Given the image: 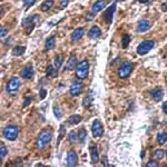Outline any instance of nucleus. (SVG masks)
Here are the masks:
<instances>
[{
  "label": "nucleus",
  "mask_w": 167,
  "mask_h": 167,
  "mask_svg": "<svg viewBox=\"0 0 167 167\" xmlns=\"http://www.w3.org/2000/svg\"><path fill=\"white\" fill-rule=\"evenodd\" d=\"M68 3H69V0H62V3H60V8H62V9L66 8V7H67Z\"/></svg>",
  "instance_id": "obj_39"
},
{
  "label": "nucleus",
  "mask_w": 167,
  "mask_h": 167,
  "mask_svg": "<svg viewBox=\"0 0 167 167\" xmlns=\"http://www.w3.org/2000/svg\"><path fill=\"white\" fill-rule=\"evenodd\" d=\"M93 103H94V93H93V90H89L88 95L82 100V106L85 108H89L93 105Z\"/></svg>",
  "instance_id": "obj_17"
},
{
  "label": "nucleus",
  "mask_w": 167,
  "mask_h": 167,
  "mask_svg": "<svg viewBox=\"0 0 167 167\" xmlns=\"http://www.w3.org/2000/svg\"><path fill=\"white\" fill-rule=\"evenodd\" d=\"M54 113H55L56 118H58V119H60V118H62V114H60V110H59V108L57 107V106H55V107H54Z\"/></svg>",
  "instance_id": "obj_35"
},
{
  "label": "nucleus",
  "mask_w": 167,
  "mask_h": 167,
  "mask_svg": "<svg viewBox=\"0 0 167 167\" xmlns=\"http://www.w3.org/2000/svg\"><path fill=\"white\" fill-rule=\"evenodd\" d=\"M51 138H53V130L51 129H44L37 137V141H36L37 148L38 149H44L45 146L50 143Z\"/></svg>",
  "instance_id": "obj_1"
},
{
  "label": "nucleus",
  "mask_w": 167,
  "mask_h": 167,
  "mask_svg": "<svg viewBox=\"0 0 167 167\" xmlns=\"http://www.w3.org/2000/svg\"><path fill=\"white\" fill-rule=\"evenodd\" d=\"M166 155H167V149H166Z\"/></svg>",
  "instance_id": "obj_45"
},
{
  "label": "nucleus",
  "mask_w": 167,
  "mask_h": 167,
  "mask_svg": "<svg viewBox=\"0 0 167 167\" xmlns=\"http://www.w3.org/2000/svg\"><path fill=\"white\" fill-rule=\"evenodd\" d=\"M31 100H32V98H31V96H26V98H25V101H24V107H27V106L29 105L30 103H31Z\"/></svg>",
  "instance_id": "obj_37"
},
{
  "label": "nucleus",
  "mask_w": 167,
  "mask_h": 167,
  "mask_svg": "<svg viewBox=\"0 0 167 167\" xmlns=\"http://www.w3.org/2000/svg\"><path fill=\"white\" fill-rule=\"evenodd\" d=\"M157 141L159 145H164L167 141V133L165 132H159L157 134Z\"/></svg>",
  "instance_id": "obj_24"
},
{
  "label": "nucleus",
  "mask_w": 167,
  "mask_h": 167,
  "mask_svg": "<svg viewBox=\"0 0 167 167\" xmlns=\"http://www.w3.org/2000/svg\"><path fill=\"white\" fill-rule=\"evenodd\" d=\"M100 34H101V30H100L99 27L94 26V27H91L90 30L88 31V37H89L90 39H96V38L99 37Z\"/></svg>",
  "instance_id": "obj_18"
},
{
  "label": "nucleus",
  "mask_w": 167,
  "mask_h": 167,
  "mask_svg": "<svg viewBox=\"0 0 167 167\" xmlns=\"http://www.w3.org/2000/svg\"><path fill=\"white\" fill-rule=\"evenodd\" d=\"M36 1H37V0H24V6H25V8H26V9L30 8L31 6H34V5H35Z\"/></svg>",
  "instance_id": "obj_33"
},
{
  "label": "nucleus",
  "mask_w": 167,
  "mask_h": 167,
  "mask_svg": "<svg viewBox=\"0 0 167 167\" xmlns=\"http://www.w3.org/2000/svg\"><path fill=\"white\" fill-rule=\"evenodd\" d=\"M115 10H116V3H113L111 5V7H109L107 10L105 11V14H104V20H105V22L107 25H110L111 21H113V16H114V12Z\"/></svg>",
  "instance_id": "obj_9"
},
{
  "label": "nucleus",
  "mask_w": 167,
  "mask_h": 167,
  "mask_svg": "<svg viewBox=\"0 0 167 167\" xmlns=\"http://www.w3.org/2000/svg\"><path fill=\"white\" fill-rule=\"evenodd\" d=\"M7 148L6 146L3 145V144H1V147H0V159H1V161H3V158L7 156Z\"/></svg>",
  "instance_id": "obj_31"
},
{
  "label": "nucleus",
  "mask_w": 167,
  "mask_h": 167,
  "mask_svg": "<svg viewBox=\"0 0 167 167\" xmlns=\"http://www.w3.org/2000/svg\"><path fill=\"white\" fill-rule=\"evenodd\" d=\"M7 35V29H5L3 27H1V34H0V36H1V38H3L5 36Z\"/></svg>",
  "instance_id": "obj_40"
},
{
  "label": "nucleus",
  "mask_w": 167,
  "mask_h": 167,
  "mask_svg": "<svg viewBox=\"0 0 167 167\" xmlns=\"http://www.w3.org/2000/svg\"><path fill=\"white\" fill-rule=\"evenodd\" d=\"M53 6H54V0H45L44 2L40 5V10L42 12H46Z\"/></svg>",
  "instance_id": "obj_21"
},
{
  "label": "nucleus",
  "mask_w": 167,
  "mask_h": 167,
  "mask_svg": "<svg viewBox=\"0 0 167 167\" xmlns=\"http://www.w3.org/2000/svg\"><path fill=\"white\" fill-rule=\"evenodd\" d=\"M12 165H14V166H20L21 161H20V159H17L16 161H14V163H12Z\"/></svg>",
  "instance_id": "obj_42"
},
{
  "label": "nucleus",
  "mask_w": 167,
  "mask_h": 167,
  "mask_svg": "<svg viewBox=\"0 0 167 167\" xmlns=\"http://www.w3.org/2000/svg\"><path fill=\"white\" fill-rule=\"evenodd\" d=\"M65 132H66V128H65L64 125L60 126V130H59V136H58V139H57V145H59L60 141L62 139V137L65 136Z\"/></svg>",
  "instance_id": "obj_32"
},
{
  "label": "nucleus",
  "mask_w": 167,
  "mask_h": 167,
  "mask_svg": "<svg viewBox=\"0 0 167 167\" xmlns=\"http://www.w3.org/2000/svg\"><path fill=\"white\" fill-rule=\"evenodd\" d=\"M89 152H90V157L93 164H97L99 161V155H98V150H97L96 145H90L89 146Z\"/></svg>",
  "instance_id": "obj_16"
},
{
  "label": "nucleus",
  "mask_w": 167,
  "mask_h": 167,
  "mask_svg": "<svg viewBox=\"0 0 167 167\" xmlns=\"http://www.w3.org/2000/svg\"><path fill=\"white\" fill-rule=\"evenodd\" d=\"M103 133H104V127L101 125V123L98 119L94 120V123L91 125V134H93V136L95 138H99L103 136Z\"/></svg>",
  "instance_id": "obj_7"
},
{
  "label": "nucleus",
  "mask_w": 167,
  "mask_h": 167,
  "mask_svg": "<svg viewBox=\"0 0 167 167\" xmlns=\"http://www.w3.org/2000/svg\"><path fill=\"white\" fill-rule=\"evenodd\" d=\"M19 87H20V79L17 78V77H12L11 79L7 82L6 90H7V93L12 95V94H15L16 91L19 89Z\"/></svg>",
  "instance_id": "obj_6"
},
{
  "label": "nucleus",
  "mask_w": 167,
  "mask_h": 167,
  "mask_svg": "<svg viewBox=\"0 0 167 167\" xmlns=\"http://www.w3.org/2000/svg\"><path fill=\"white\" fill-rule=\"evenodd\" d=\"M150 22L148 20H146V19H143V20H141L139 22H138L137 25V28H136V30H137L138 32H145L147 31V30L150 28Z\"/></svg>",
  "instance_id": "obj_15"
},
{
  "label": "nucleus",
  "mask_w": 167,
  "mask_h": 167,
  "mask_svg": "<svg viewBox=\"0 0 167 167\" xmlns=\"http://www.w3.org/2000/svg\"><path fill=\"white\" fill-rule=\"evenodd\" d=\"M77 163H78V157H77V154L74 150H69L67 154V165L69 167L76 166Z\"/></svg>",
  "instance_id": "obj_11"
},
{
  "label": "nucleus",
  "mask_w": 167,
  "mask_h": 167,
  "mask_svg": "<svg viewBox=\"0 0 167 167\" xmlns=\"http://www.w3.org/2000/svg\"><path fill=\"white\" fill-rule=\"evenodd\" d=\"M84 34H85V29L84 28H76L73 31V34H71V40L73 41L79 40L82 36H84Z\"/></svg>",
  "instance_id": "obj_19"
},
{
  "label": "nucleus",
  "mask_w": 167,
  "mask_h": 167,
  "mask_svg": "<svg viewBox=\"0 0 167 167\" xmlns=\"http://www.w3.org/2000/svg\"><path fill=\"white\" fill-rule=\"evenodd\" d=\"M55 68L56 67H53V66H48L47 71H46L48 77H50V78H55V77H57L58 71H57V69H55Z\"/></svg>",
  "instance_id": "obj_26"
},
{
  "label": "nucleus",
  "mask_w": 167,
  "mask_h": 167,
  "mask_svg": "<svg viewBox=\"0 0 167 167\" xmlns=\"http://www.w3.org/2000/svg\"><path fill=\"white\" fill-rule=\"evenodd\" d=\"M106 6H107V1H106V0H98V1H96V2L94 3V6L91 8V11L97 14V12L101 11L103 9H105Z\"/></svg>",
  "instance_id": "obj_14"
},
{
  "label": "nucleus",
  "mask_w": 167,
  "mask_h": 167,
  "mask_svg": "<svg viewBox=\"0 0 167 167\" xmlns=\"http://www.w3.org/2000/svg\"><path fill=\"white\" fill-rule=\"evenodd\" d=\"M95 15H96V14H95V12H89V14H88L87 16H86V20L87 21H90V20H93V19H94L95 18Z\"/></svg>",
  "instance_id": "obj_38"
},
{
  "label": "nucleus",
  "mask_w": 167,
  "mask_h": 167,
  "mask_svg": "<svg viewBox=\"0 0 167 167\" xmlns=\"http://www.w3.org/2000/svg\"><path fill=\"white\" fill-rule=\"evenodd\" d=\"M164 150L163 149H155L153 152V158L156 159V161H161L164 158Z\"/></svg>",
  "instance_id": "obj_23"
},
{
  "label": "nucleus",
  "mask_w": 167,
  "mask_h": 167,
  "mask_svg": "<svg viewBox=\"0 0 167 167\" xmlns=\"http://www.w3.org/2000/svg\"><path fill=\"white\" fill-rule=\"evenodd\" d=\"M163 111H164L165 115L167 116V101H165V103L163 104Z\"/></svg>",
  "instance_id": "obj_41"
},
{
  "label": "nucleus",
  "mask_w": 167,
  "mask_h": 167,
  "mask_svg": "<svg viewBox=\"0 0 167 167\" xmlns=\"http://www.w3.org/2000/svg\"><path fill=\"white\" fill-rule=\"evenodd\" d=\"M46 96H47V90L44 89V88H41L40 91H39V97H40V99H44Z\"/></svg>",
  "instance_id": "obj_36"
},
{
  "label": "nucleus",
  "mask_w": 167,
  "mask_h": 167,
  "mask_svg": "<svg viewBox=\"0 0 167 167\" xmlns=\"http://www.w3.org/2000/svg\"><path fill=\"white\" fill-rule=\"evenodd\" d=\"M138 1L141 3H145V2H147V1H149V0H138Z\"/></svg>",
  "instance_id": "obj_44"
},
{
  "label": "nucleus",
  "mask_w": 167,
  "mask_h": 167,
  "mask_svg": "<svg viewBox=\"0 0 167 167\" xmlns=\"http://www.w3.org/2000/svg\"><path fill=\"white\" fill-rule=\"evenodd\" d=\"M62 62H64V57H62V55L56 56L55 60H54V64H55V67L57 68V69H59V68L62 67Z\"/></svg>",
  "instance_id": "obj_28"
},
{
  "label": "nucleus",
  "mask_w": 167,
  "mask_h": 167,
  "mask_svg": "<svg viewBox=\"0 0 167 167\" xmlns=\"http://www.w3.org/2000/svg\"><path fill=\"white\" fill-rule=\"evenodd\" d=\"M25 50H26V48L25 47L16 46V47H14V49H12V55L14 56H21L25 53Z\"/></svg>",
  "instance_id": "obj_29"
},
{
  "label": "nucleus",
  "mask_w": 167,
  "mask_h": 167,
  "mask_svg": "<svg viewBox=\"0 0 167 167\" xmlns=\"http://www.w3.org/2000/svg\"><path fill=\"white\" fill-rule=\"evenodd\" d=\"M77 56L76 55H70L69 56V58H68L67 62H66V66H65V70L66 71H70L74 70L75 68L77 67Z\"/></svg>",
  "instance_id": "obj_10"
},
{
  "label": "nucleus",
  "mask_w": 167,
  "mask_h": 167,
  "mask_svg": "<svg viewBox=\"0 0 167 167\" xmlns=\"http://www.w3.org/2000/svg\"><path fill=\"white\" fill-rule=\"evenodd\" d=\"M133 69H134V65L132 62H124L118 69V76L121 79H126L127 77L132 74Z\"/></svg>",
  "instance_id": "obj_4"
},
{
  "label": "nucleus",
  "mask_w": 167,
  "mask_h": 167,
  "mask_svg": "<svg viewBox=\"0 0 167 167\" xmlns=\"http://www.w3.org/2000/svg\"><path fill=\"white\" fill-rule=\"evenodd\" d=\"M20 76L25 79H31L32 76H34V68H32L31 65H28L26 67L21 70L20 73Z\"/></svg>",
  "instance_id": "obj_13"
},
{
  "label": "nucleus",
  "mask_w": 167,
  "mask_h": 167,
  "mask_svg": "<svg viewBox=\"0 0 167 167\" xmlns=\"http://www.w3.org/2000/svg\"><path fill=\"white\" fill-rule=\"evenodd\" d=\"M154 45H155V42L153 40H145L143 41V42H141V45L137 47V54L141 56H144L146 55L148 51H150V50L154 48Z\"/></svg>",
  "instance_id": "obj_5"
},
{
  "label": "nucleus",
  "mask_w": 167,
  "mask_h": 167,
  "mask_svg": "<svg viewBox=\"0 0 167 167\" xmlns=\"http://www.w3.org/2000/svg\"><path fill=\"white\" fill-rule=\"evenodd\" d=\"M78 137H79V141L82 144L85 143V139L87 137V132H86L85 128H82L79 129V132H78Z\"/></svg>",
  "instance_id": "obj_30"
},
{
  "label": "nucleus",
  "mask_w": 167,
  "mask_h": 167,
  "mask_svg": "<svg viewBox=\"0 0 167 167\" xmlns=\"http://www.w3.org/2000/svg\"><path fill=\"white\" fill-rule=\"evenodd\" d=\"M55 45H56V39L54 36H51V37H49V38L46 40V42H45V48L47 50H50L55 47Z\"/></svg>",
  "instance_id": "obj_22"
},
{
  "label": "nucleus",
  "mask_w": 167,
  "mask_h": 167,
  "mask_svg": "<svg viewBox=\"0 0 167 167\" xmlns=\"http://www.w3.org/2000/svg\"><path fill=\"white\" fill-rule=\"evenodd\" d=\"M161 9H163V11H167V3H163Z\"/></svg>",
  "instance_id": "obj_43"
},
{
  "label": "nucleus",
  "mask_w": 167,
  "mask_h": 167,
  "mask_svg": "<svg viewBox=\"0 0 167 167\" xmlns=\"http://www.w3.org/2000/svg\"><path fill=\"white\" fill-rule=\"evenodd\" d=\"M68 141L70 144L77 143V141H79V137H78V134H77L75 130H71L69 134H68Z\"/></svg>",
  "instance_id": "obj_25"
},
{
  "label": "nucleus",
  "mask_w": 167,
  "mask_h": 167,
  "mask_svg": "<svg viewBox=\"0 0 167 167\" xmlns=\"http://www.w3.org/2000/svg\"><path fill=\"white\" fill-rule=\"evenodd\" d=\"M82 91V84L79 80H74L69 87V93L71 96H79Z\"/></svg>",
  "instance_id": "obj_8"
},
{
  "label": "nucleus",
  "mask_w": 167,
  "mask_h": 167,
  "mask_svg": "<svg viewBox=\"0 0 167 167\" xmlns=\"http://www.w3.org/2000/svg\"><path fill=\"white\" fill-rule=\"evenodd\" d=\"M88 73H89V64L87 60H82L79 64L77 65L76 67V76L77 78H79L80 80L87 78Z\"/></svg>",
  "instance_id": "obj_2"
},
{
  "label": "nucleus",
  "mask_w": 167,
  "mask_h": 167,
  "mask_svg": "<svg viewBox=\"0 0 167 167\" xmlns=\"http://www.w3.org/2000/svg\"><path fill=\"white\" fill-rule=\"evenodd\" d=\"M146 166L147 167H157L158 166V163H157V161H149L146 163Z\"/></svg>",
  "instance_id": "obj_34"
},
{
  "label": "nucleus",
  "mask_w": 167,
  "mask_h": 167,
  "mask_svg": "<svg viewBox=\"0 0 167 167\" xmlns=\"http://www.w3.org/2000/svg\"><path fill=\"white\" fill-rule=\"evenodd\" d=\"M150 96L155 101H161L163 96H164V91L161 87H156L150 91Z\"/></svg>",
  "instance_id": "obj_12"
},
{
  "label": "nucleus",
  "mask_w": 167,
  "mask_h": 167,
  "mask_svg": "<svg viewBox=\"0 0 167 167\" xmlns=\"http://www.w3.org/2000/svg\"><path fill=\"white\" fill-rule=\"evenodd\" d=\"M18 134H19V128H18L16 125H9L6 128L2 130V135L3 137L8 139V141H15L16 138L18 137Z\"/></svg>",
  "instance_id": "obj_3"
},
{
  "label": "nucleus",
  "mask_w": 167,
  "mask_h": 167,
  "mask_svg": "<svg viewBox=\"0 0 167 167\" xmlns=\"http://www.w3.org/2000/svg\"><path fill=\"white\" fill-rule=\"evenodd\" d=\"M82 121V116L80 115H71L70 117L67 119V123L71 126L74 125H77V124H79Z\"/></svg>",
  "instance_id": "obj_20"
},
{
  "label": "nucleus",
  "mask_w": 167,
  "mask_h": 167,
  "mask_svg": "<svg viewBox=\"0 0 167 167\" xmlns=\"http://www.w3.org/2000/svg\"><path fill=\"white\" fill-rule=\"evenodd\" d=\"M129 42H130V36L128 34H124L123 35V38H121V47L124 49H126L128 47Z\"/></svg>",
  "instance_id": "obj_27"
}]
</instances>
